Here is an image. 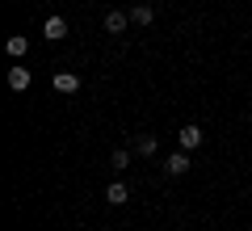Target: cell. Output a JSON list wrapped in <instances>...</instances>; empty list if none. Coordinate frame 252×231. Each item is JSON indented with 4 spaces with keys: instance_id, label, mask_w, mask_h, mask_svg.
Here are the masks:
<instances>
[{
    "instance_id": "6da1fadb",
    "label": "cell",
    "mask_w": 252,
    "mask_h": 231,
    "mask_svg": "<svg viewBox=\"0 0 252 231\" xmlns=\"http://www.w3.org/2000/svg\"><path fill=\"white\" fill-rule=\"evenodd\" d=\"M177 143H181V151H198L202 143H206V134H202V126H181Z\"/></svg>"
},
{
    "instance_id": "7a4b0ae2",
    "label": "cell",
    "mask_w": 252,
    "mask_h": 231,
    "mask_svg": "<svg viewBox=\"0 0 252 231\" xmlns=\"http://www.w3.org/2000/svg\"><path fill=\"white\" fill-rule=\"evenodd\" d=\"M189 156H193V151H172V156H168V160H164V172H168V177H185V172H189Z\"/></svg>"
},
{
    "instance_id": "3957f363",
    "label": "cell",
    "mask_w": 252,
    "mask_h": 231,
    "mask_svg": "<svg viewBox=\"0 0 252 231\" xmlns=\"http://www.w3.org/2000/svg\"><path fill=\"white\" fill-rule=\"evenodd\" d=\"M55 93H63V97H72V93H80V76L76 71H55Z\"/></svg>"
},
{
    "instance_id": "277c9868",
    "label": "cell",
    "mask_w": 252,
    "mask_h": 231,
    "mask_svg": "<svg viewBox=\"0 0 252 231\" xmlns=\"http://www.w3.org/2000/svg\"><path fill=\"white\" fill-rule=\"evenodd\" d=\"M42 34L51 38V42H63V38H67V21H63V17H46Z\"/></svg>"
},
{
    "instance_id": "5b68a950",
    "label": "cell",
    "mask_w": 252,
    "mask_h": 231,
    "mask_svg": "<svg viewBox=\"0 0 252 231\" xmlns=\"http://www.w3.org/2000/svg\"><path fill=\"white\" fill-rule=\"evenodd\" d=\"M30 80H34V76H30V67H9V89H13V93H26Z\"/></svg>"
},
{
    "instance_id": "8992f818",
    "label": "cell",
    "mask_w": 252,
    "mask_h": 231,
    "mask_svg": "<svg viewBox=\"0 0 252 231\" xmlns=\"http://www.w3.org/2000/svg\"><path fill=\"white\" fill-rule=\"evenodd\" d=\"M126 198H130L126 181H109V189H105V202H109V206H126Z\"/></svg>"
},
{
    "instance_id": "52a82bcc",
    "label": "cell",
    "mask_w": 252,
    "mask_h": 231,
    "mask_svg": "<svg viewBox=\"0 0 252 231\" xmlns=\"http://www.w3.org/2000/svg\"><path fill=\"white\" fill-rule=\"evenodd\" d=\"M126 13L122 9H114V13H105V34H126Z\"/></svg>"
},
{
    "instance_id": "ba28073f",
    "label": "cell",
    "mask_w": 252,
    "mask_h": 231,
    "mask_svg": "<svg viewBox=\"0 0 252 231\" xmlns=\"http://www.w3.org/2000/svg\"><path fill=\"white\" fill-rule=\"evenodd\" d=\"M130 21H135V26H152L156 9H152V4H135V9H130Z\"/></svg>"
},
{
    "instance_id": "9c48e42d",
    "label": "cell",
    "mask_w": 252,
    "mask_h": 231,
    "mask_svg": "<svg viewBox=\"0 0 252 231\" xmlns=\"http://www.w3.org/2000/svg\"><path fill=\"white\" fill-rule=\"evenodd\" d=\"M4 51H9V55H13V59H21V55H26V51H30V38H26V34H13V38H9V42H4Z\"/></svg>"
},
{
    "instance_id": "30bf717a",
    "label": "cell",
    "mask_w": 252,
    "mask_h": 231,
    "mask_svg": "<svg viewBox=\"0 0 252 231\" xmlns=\"http://www.w3.org/2000/svg\"><path fill=\"white\" fill-rule=\"evenodd\" d=\"M135 151H139V156H156V134H139V139H135Z\"/></svg>"
},
{
    "instance_id": "8fae6325",
    "label": "cell",
    "mask_w": 252,
    "mask_h": 231,
    "mask_svg": "<svg viewBox=\"0 0 252 231\" xmlns=\"http://www.w3.org/2000/svg\"><path fill=\"white\" fill-rule=\"evenodd\" d=\"M109 164H114V168H126V164H130V151H126V147H118L114 156H109Z\"/></svg>"
}]
</instances>
